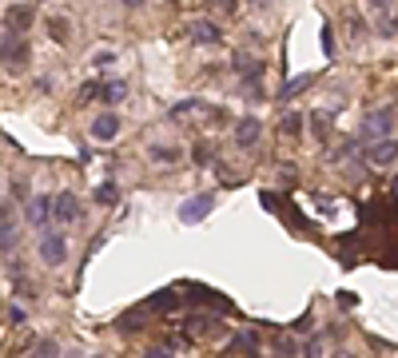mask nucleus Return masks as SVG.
Returning <instances> with one entry per match:
<instances>
[{
  "instance_id": "obj_5",
  "label": "nucleus",
  "mask_w": 398,
  "mask_h": 358,
  "mask_svg": "<svg viewBox=\"0 0 398 358\" xmlns=\"http://www.w3.org/2000/svg\"><path fill=\"white\" fill-rule=\"evenodd\" d=\"M183 291H188L191 303H203V307L219 310V314H227V310H231V299H227V294H219V291H211V287H203V283H191V287H183Z\"/></svg>"
},
{
  "instance_id": "obj_8",
  "label": "nucleus",
  "mask_w": 398,
  "mask_h": 358,
  "mask_svg": "<svg viewBox=\"0 0 398 358\" xmlns=\"http://www.w3.org/2000/svg\"><path fill=\"white\" fill-rule=\"evenodd\" d=\"M32 20H36V8H32V4H12V8L4 12V28L24 36L32 28Z\"/></svg>"
},
{
  "instance_id": "obj_16",
  "label": "nucleus",
  "mask_w": 398,
  "mask_h": 358,
  "mask_svg": "<svg viewBox=\"0 0 398 358\" xmlns=\"http://www.w3.org/2000/svg\"><path fill=\"white\" fill-rule=\"evenodd\" d=\"M147 314H152V310L143 307H132V310H124V314H120V330H124V335H136V330H140L143 323H147Z\"/></svg>"
},
{
  "instance_id": "obj_22",
  "label": "nucleus",
  "mask_w": 398,
  "mask_h": 358,
  "mask_svg": "<svg viewBox=\"0 0 398 358\" xmlns=\"http://www.w3.org/2000/svg\"><path fill=\"white\" fill-rule=\"evenodd\" d=\"M48 32H52V40H56V44H68V20L48 17Z\"/></svg>"
},
{
  "instance_id": "obj_24",
  "label": "nucleus",
  "mask_w": 398,
  "mask_h": 358,
  "mask_svg": "<svg viewBox=\"0 0 398 358\" xmlns=\"http://www.w3.org/2000/svg\"><path fill=\"white\" fill-rule=\"evenodd\" d=\"M32 358H60V346L52 339H44V342H36V350H32Z\"/></svg>"
},
{
  "instance_id": "obj_14",
  "label": "nucleus",
  "mask_w": 398,
  "mask_h": 358,
  "mask_svg": "<svg viewBox=\"0 0 398 358\" xmlns=\"http://www.w3.org/2000/svg\"><path fill=\"white\" fill-rule=\"evenodd\" d=\"M20 243V227H16V219L8 207H0V251H12Z\"/></svg>"
},
{
  "instance_id": "obj_27",
  "label": "nucleus",
  "mask_w": 398,
  "mask_h": 358,
  "mask_svg": "<svg viewBox=\"0 0 398 358\" xmlns=\"http://www.w3.org/2000/svg\"><path fill=\"white\" fill-rule=\"evenodd\" d=\"M143 358H172V346H152V350H143Z\"/></svg>"
},
{
  "instance_id": "obj_18",
  "label": "nucleus",
  "mask_w": 398,
  "mask_h": 358,
  "mask_svg": "<svg viewBox=\"0 0 398 358\" xmlns=\"http://www.w3.org/2000/svg\"><path fill=\"white\" fill-rule=\"evenodd\" d=\"M227 350H231V355H235V350H243L247 358H259V339H255L251 330H243V335H235V339H231V346H227Z\"/></svg>"
},
{
  "instance_id": "obj_3",
  "label": "nucleus",
  "mask_w": 398,
  "mask_h": 358,
  "mask_svg": "<svg viewBox=\"0 0 398 358\" xmlns=\"http://www.w3.org/2000/svg\"><path fill=\"white\" fill-rule=\"evenodd\" d=\"M40 259H44L48 267H60V263L68 259V239H64L60 231H48V235H40Z\"/></svg>"
},
{
  "instance_id": "obj_17",
  "label": "nucleus",
  "mask_w": 398,
  "mask_h": 358,
  "mask_svg": "<svg viewBox=\"0 0 398 358\" xmlns=\"http://www.w3.org/2000/svg\"><path fill=\"white\" fill-rule=\"evenodd\" d=\"M143 307H147V310H159V314H168V310L179 307V294H175L172 287H168V291H156L152 299H147V303H143Z\"/></svg>"
},
{
  "instance_id": "obj_23",
  "label": "nucleus",
  "mask_w": 398,
  "mask_h": 358,
  "mask_svg": "<svg viewBox=\"0 0 398 358\" xmlns=\"http://www.w3.org/2000/svg\"><path fill=\"white\" fill-rule=\"evenodd\" d=\"M299 128H302V115L299 112H287L283 120H279V131H283V135H299Z\"/></svg>"
},
{
  "instance_id": "obj_11",
  "label": "nucleus",
  "mask_w": 398,
  "mask_h": 358,
  "mask_svg": "<svg viewBox=\"0 0 398 358\" xmlns=\"http://www.w3.org/2000/svg\"><path fill=\"white\" fill-rule=\"evenodd\" d=\"M259 135H263V124H259L255 115H243V120L235 124V144L239 147H255L259 144Z\"/></svg>"
},
{
  "instance_id": "obj_25",
  "label": "nucleus",
  "mask_w": 398,
  "mask_h": 358,
  "mask_svg": "<svg viewBox=\"0 0 398 358\" xmlns=\"http://www.w3.org/2000/svg\"><path fill=\"white\" fill-rule=\"evenodd\" d=\"M152 160H156V163H175V160H179V147H152Z\"/></svg>"
},
{
  "instance_id": "obj_6",
  "label": "nucleus",
  "mask_w": 398,
  "mask_h": 358,
  "mask_svg": "<svg viewBox=\"0 0 398 358\" xmlns=\"http://www.w3.org/2000/svg\"><path fill=\"white\" fill-rule=\"evenodd\" d=\"M76 219H80V203L72 191L52 196V223H76Z\"/></svg>"
},
{
  "instance_id": "obj_19",
  "label": "nucleus",
  "mask_w": 398,
  "mask_h": 358,
  "mask_svg": "<svg viewBox=\"0 0 398 358\" xmlns=\"http://www.w3.org/2000/svg\"><path fill=\"white\" fill-rule=\"evenodd\" d=\"M315 84V76L307 72V76H291V80H283V92H279V100H295L302 92V88H311Z\"/></svg>"
},
{
  "instance_id": "obj_13",
  "label": "nucleus",
  "mask_w": 398,
  "mask_h": 358,
  "mask_svg": "<svg viewBox=\"0 0 398 358\" xmlns=\"http://www.w3.org/2000/svg\"><path fill=\"white\" fill-rule=\"evenodd\" d=\"M215 330H219V319H215V314H203V310H191L188 314V335L203 339V335H215Z\"/></svg>"
},
{
  "instance_id": "obj_12",
  "label": "nucleus",
  "mask_w": 398,
  "mask_h": 358,
  "mask_svg": "<svg viewBox=\"0 0 398 358\" xmlns=\"http://www.w3.org/2000/svg\"><path fill=\"white\" fill-rule=\"evenodd\" d=\"M188 36L195 40V44H219V40H223L219 24H211V20H191V24H188Z\"/></svg>"
},
{
  "instance_id": "obj_28",
  "label": "nucleus",
  "mask_w": 398,
  "mask_h": 358,
  "mask_svg": "<svg viewBox=\"0 0 398 358\" xmlns=\"http://www.w3.org/2000/svg\"><path fill=\"white\" fill-rule=\"evenodd\" d=\"M307 358H323V339H311V342H307Z\"/></svg>"
},
{
  "instance_id": "obj_2",
  "label": "nucleus",
  "mask_w": 398,
  "mask_h": 358,
  "mask_svg": "<svg viewBox=\"0 0 398 358\" xmlns=\"http://www.w3.org/2000/svg\"><path fill=\"white\" fill-rule=\"evenodd\" d=\"M0 60L12 68V72H20V68H24V64L32 60L28 40H24L20 32H8V28H4V36H0Z\"/></svg>"
},
{
  "instance_id": "obj_26",
  "label": "nucleus",
  "mask_w": 398,
  "mask_h": 358,
  "mask_svg": "<svg viewBox=\"0 0 398 358\" xmlns=\"http://www.w3.org/2000/svg\"><path fill=\"white\" fill-rule=\"evenodd\" d=\"M323 52L334 56V36H331V20H323Z\"/></svg>"
},
{
  "instance_id": "obj_4",
  "label": "nucleus",
  "mask_w": 398,
  "mask_h": 358,
  "mask_svg": "<svg viewBox=\"0 0 398 358\" xmlns=\"http://www.w3.org/2000/svg\"><path fill=\"white\" fill-rule=\"evenodd\" d=\"M370 17H374V28L382 36H398V4H382V0H370L366 4Z\"/></svg>"
},
{
  "instance_id": "obj_30",
  "label": "nucleus",
  "mask_w": 398,
  "mask_h": 358,
  "mask_svg": "<svg viewBox=\"0 0 398 358\" xmlns=\"http://www.w3.org/2000/svg\"><path fill=\"white\" fill-rule=\"evenodd\" d=\"M395 196H398V183H395Z\"/></svg>"
},
{
  "instance_id": "obj_1",
  "label": "nucleus",
  "mask_w": 398,
  "mask_h": 358,
  "mask_svg": "<svg viewBox=\"0 0 398 358\" xmlns=\"http://www.w3.org/2000/svg\"><path fill=\"white\" fill-rule=\"evenodd\" d=\"M390 131H395V108H370V112H366V120H363L359 140L382 144V140H390Z\"/></svg>"
},
{
  "instance_id": "obj_20",
  "label": "nucleus",
  "mask_w": 398,
  "mask_h": 358,
  "mask_svg": "<svg viewBox=\"0 0 398 358\" xmlns=\"http://www.w3.org/2000/svg\"><path fill=\"white\" fill-rule=\"evenodd\" d=\"M124 96H127V84H124V80H108V84H100V100H104V104H120Z\"/></svg>"
},
{
  "instance_id": "obj_7",
  "label": "nucleus",
  "mask_w": 398,
  "mask_h": 358,
  "mask_svg": "<svg viewBox=\"0 0 398 358\" xmlns=\"http://www.w3.org/2000/svg\"><path fill=\"white\" fill-rule=\"evenodd\" d=\"M211 207H215V196H191V199H183L179 219H183V223H199V219L211 215Z\"/></svg>"
},
{
  "instance_id": "obj_15",
  "label": "nucleus",
  "mask_w": 398,
  "mask_h": 358,
  "mask_svg": "<svg viewBox=\"0 0 398 358\" xmlns=\"http://www.w3.org/2000/svg\"><path fill=\"white\" fill-rule=\"evenodd\" d=\"M398 160V140H382V144L366 147V163H395Z\"/></svg>"
},
{
  "instance_id": "obj_29",
  "label": "nucleus",
  "mask_w": 398,
  "mask_h": 358,
  "mask_svg": "<svg viewBox=\"0 0 398 358\" xmlns=\"http://www.w3.org/2000/svg\"><path fill=\"white\" fill-rule=\"evenodd\" d=\"M354 303H359V299H354V294H347V291L338 294V307H343V310H347V307H354Z\"/></svg>"
},
{
  "instance_id": "obj_9",
  "label": "nucleus",
  "mask_w": 398,
  "mask_h": 358,
  "mask_svg": "<svg viewBox=\"0 0 398 358\" xmlns=\"http://www.w3.org/2000/svg\"><path fill=\"white\" fill-rule=\"evenodd\" d=\"M28 223L40 227V235H48V223H52V196H32L28 199Z\"/></svg>"
},
{
  "instance_id": "obj_10",
  "label": "nucleus",
  "mask_w": 398,
  "mask_h": 358,
  "mask_svg": "<svg viewBox=\"0 0 398 358\" xmlns=\"http://www.w3.org/2000/svg\"><path fill=\"white\" fill-rule=\"evenodd\" d=\"M116 131H120V115L116 112H100L92 120V140H100V144H111Z\"/></svg>"
},
{
  "instance_id": "obj_21",
  "label": "nucleus",
  "mask_w": 398,
  "mask_h": 358,
  "mask_svg": "<svg viewBox=\"0 0 398 358\" xmlns=\"http://www.w3.org/2000/svg\"><path fill=\"white\" fill-rule=\"evenodd\" d=\"M116 199H120V187H116V183H100V187H96V203H104V207H111V203H116Z\"/></svg>"
}]
</instances>
